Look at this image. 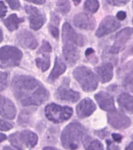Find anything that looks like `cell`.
<instances>
[{"instance_id": "6da1fadb", "label": "cell", "mask_w": 133, "mask_h": 150, "mask_svg": "<svg viewBox=\"0 0 133 150\" xmlns=\"http://www.w3.org/2000/svg\"><path fill=\"white\" fill-rule=\"evenodd\" d=\"M12 89L16 99L23 106L40 105L49 97L48 91L40 81L27 75L15 76Z\"/></svg>"}, {"instance_id": "7a4b0ae2", "label": "cell", "mask_w": 133, "mask_h": 150, "mask_svg": "<svg viewBox=\"0 0 133 150\" xmlns=\"http://www.w3.org/2000/svg\"><path fill=\"white\" fill-rule=\"evenodd\" d=\"M63 54L69 66L74 65L80 57L78 46H83L84 38L72 28L70 24L65 22L62 27Z\"/></svg>"}, {"instance_id": "3957f363", "label": "cell", "mask_w": 133, "mask_h": 150, "mask_svg": "<svg viewBox=\"0 0 133 150\" xmlns=\"http://www.w3.org/2000/svg\"><path fill=\"white\" fill-rule=\"evenodd\" d=\"M86 133L87 130L79 122H73L68 124L61 134V140L63 147L69 150L77 149Z\"/></svg>"}, {"instance_id": "277c9868", "label": "cell", "mask_w": 133, "mask_h": 150, "mask_svg": "<svg viewBox=\"0 0 133 150\" xmlns=\"http://www.w3.org/2000/svg\"><path fill=\"white\" fill-rule=\"evenodd\" d=\"M73 76L84 91L92 92L96 89L98 78L89 68L84 65L79 66L74 69Z\"/></svg>"}, {"instance_id": "5b68a950", "label": "cell", "mask_w": 133, "mask_h": 150, "mask_svg": "<svg viewBox=\"0 0 133 150\" xmlns=\"http://www.w3.org/2000/svg\"><path fill=\"white\" fill-rule=\"evenodd\" d=\"M0 54H1L0 59H1V68L18 66L23 57L22 52L20 49L11 46L1 47Z\"/></svg>"}, {"instance_id": "8992f818", "label": "cell", "mask_w": 133, "mask_h": 150, "mask_svg": "<svg viewBox=\"0 0 133 150\" xmlns=\"http://www.w3.org/2000/svg\"><path fill=\"white\" fill-rule=\"evenodd\" d=\"M72 109L69 107H62L55 103H50L45 108L46 116L48 120L58 124L67 121L72 115Z\"/></svg>"}, {"instance_id": "52a82bcc", "label": "cell", "mask_w": 133, "mask_h": 150, "mask_svg": "<svg viewBox=\"0 0 133 150\" xmlns=\"http://www.w3.org/2000/svg\"><path fill=\"white\" fill-rule=\"evenodd\" d=\"M25 9L28 15L30 28L36 31L39 30L46 22L45 15L34 6L25 5Z\"/></svg>"}, {"instance_id": "ba28073f", "label": "cell", "mask_w": 133, "mask_h": 150, "mask_svg": "<svg viewBox=\"0 0 133 150\" xmlns=\"http://www.w3.org/2000/svg\"><path fill=\"white\" fill-rule=\"evenodd\" d=\"M56 98L70 103H75L77 102L80 98V93L78 92L74 91L69 87V79L66 78L63 81L61 86L56 91Z\"/></svg>"}, {"instance_id": "9c48e42d", "label": "cell", "mask_w": 133, "mask_h": 150, "mask_svg": "<svg viewBox=\"0 0 133 150\" xmlns=\"http://www.w3.org/2000/svg\"><path fill=\"white\" fill-rule=\"evenodd\" d=\"M121 26L120 22L113 16H107L101 22L96 32L98 38L103 37L117 30Z\"/></svg>"}, {"instance_id": "30bf717a", "label": "cell", "mask_w": 133, "mask_h": 150, "mask_svg": "<svg viewBox=\"0 0 133 150\" xmlns=\"http://www.w3.org/2000/svg\"><path fill=\"white\" fill-rule=\"evenodd\" d=\"M133 34V28L126 27L118 32L115 37L114 42L110 49V53L116 54L125 48V45Z\"/></svg>"}, {"instance_id": "8fae6325", "label": "cell", "mask_w": 133, "mask_h": 150, "mask_svg": "<svg viewBox=\"0 0 133 150\" xmlns=\"http://www.w3.org/2000/svg\"><path fill=\"white\" fill-rule=\"evenodd\" d=\"M108 122L111 126L116 129H125L130 126V119L123 112L115 110L107 114Z\"/></svg>"}, {"instance_id": "7c38bea8", "label": "cell", "mask_w": 133, "mask_h": 150, "mask_svg": "<svg viewBox=\"0 0 133 150\" xmlns=\"http://www.w3.org/2000/svg\"><path fill=\"white\" fill-rule=\"evenodd\" d=\"M74 25L81 30H93L96 27V21L90 14L81 12L75 15L73 18Z\"/></svg>"}, {"instance_id": "4fadbf2b", "label": "cell", "mask_w": 133, "mask_h": 150, "mask_svg": "<svg viewBox=\"0 0 133 150\" xmlns=\"http://www.w3.org/2000/svg\"><path fill=\"white\" fill-rule=\"evenodd\" d=\"M16 40L18 45L25 49L34 50L38 45L34 36L26 29L21 30L17 33Z\"/></svg>"}, {"instance_id": "5bb4252c", "label": "cell", "mask_w": 133, "mask_h": 150, "mask_svg": "<svg viewBox=\"0 0 133 150\" xmlns=\"http://www.w3.org/2000/svg\"><path fill=\"white\" fill-rule=\"evenodd\" d=\"M94 98L102 110L110 112L116 110L113 98L108 93L101 91L95 94Z\"/></svg>"}, {"instance_id": "9a60e30c", "label": "cell", "mask_w": 133, "mask_h": 150, "mask_svg": "<svg viewBox=\"0 0 133 150\" xmlns=\"http://www.w3.org/2000/svg\"><path fill=\"white\" fill-rule=\"evenodd\" d=\"M96 107L92 100L86 98L77 105L76 107V112L80 118H84L91 115L96 110Z\"/></svg>"}, {"instance_id": "2e32d148", "label": "cell", "mask_w": 133, "mask_h": 150, "mask_svg": "<svg viewBox=\"0 0 133 150\" xmlns=\"http://www.w3.org/2000/svg\"><path fill=\"white\" fill-rule=\"evenodd\" d=\"M1 115L8 120H13L16 116V108L11 100L3 96L0 97Z\"/></svg>"}, {"instance_id": "e0dca14e", "label": "cell", "mask_w": 133, "mask_h": 150, "mask_svg": "<svg viewBox=\"0 0 133 150\" xmlns=\"http://www.w3.org/2000/svg\"><path fill=\"white\" fill-rule=\"evenodd\" d=\"M113 66L110 63H105L95 68L102 83H108L113 78Z\"/></svg>"}, {"instance_id": "ac0fdd59", "label": "cell", "mask_w": 133, "mask_h": 150, "mask_svg": "<svg viewBox=\"0 0 133 150\" xmlns=\"http://www.w3.org/2000/svg\"><path fill=\"white\" fill-rule=\"evenodd\" d=\"M66 70V65L60 58L56 57L54 67L52 71L50 72L47 80L49 83H53L58 79Z\"/></svg>"}, {"instance_id": "d6986e66", "label": "cell", "mask_w": 133, "mask_h": 150, "mask_svg": "<svg viewBox=\"0 0 133 150\" xmlns=\"http://www.w3.org/2000/svg\"><path fill=\"white\" fill-rule=\"evenodd\" d=\"M119 106L129 114H133V97L128 93L120 94L117 99Z\"/></svg>"}, {"instance_id": "ffe728a7", "label": "cell", "mask_w": 133, "mask_h": 150, "mask_svg": "<svg viewBox=\"0 0 133 150\" xmlns=\"http://www.w3.org/2000/svg\"><path fill=\"white\" fill-rule=\"evenodd\" d=\"M20 139L22 143L28 148H33L37 144L38 137L36 134L30 130H23L20 134Z\"/></svg>"}, {"instance_id": "44dd1931", "label": "cell", "mask_w": 133, "mask_h": 150, "mask_svg": "<svg viewBox=\"0 0 133 150\" xmlns=\"http://www.w3.org/2000/svg\"><path fill=\"white\" fill-rule=\"evenodd\" d=\"M24 22L23 18H20L16 14H12L3 21L4 24L10 32H13L18 29L19 24Z\"/></svg>"}, {"instance_id": "7402d4cb", "label": "cell", "mask_w": 133, "mask_h": 150, "mask_svg": "<svg viewBox=\"0 0 133 150\" xmlns=\"http://www.w3.org/2000/svg\"><path fill=\"white\" fill-rule=\"evenodd\" d=\"M83 143L87 150H104L103 144L99 140L92 139L88 136L85 137Z\"/></svg>"}, {"instance_id": "603a6c76", "label": "cell", "mask_w": 133, "mask_h": 150, "mask_svg": "<svg viewBox=\"0 0 133 150\" xmlns=\"http://www.w3.org/2000/svg\"><path fill=\"white\" fill-rule=\"evenodd\" d=\"M33 110L32 109L24 110L19 115L17 122L22 126H27L31 122Z\"/></svg>"}, {"instance_id": "cb8c5ba5", "label": "cell", "mask_w": 133, "mask_h": 150, "mask_svg": "<svg viewBox=\"0 0 133 150\" xmlns=\"http://www.w3.org/2000/svg\"><path fill=\"white\" fill-rule=\"evenodd\" d=\"M36 64L42 72L46 71L50 66V55L48 54H43L42 57H38L36 59Z\"/></svg>"}, {"instance_id": "d4e9b609", "label": "cell", "mask_w": 133, "mask_h": 150, "mask_svg": "<svg viewBox=\"0 0 133 150\" xmlns=\"http://www.w3.org/2000/svg\"><path fill=\"white\" fill-rule=\"evenodd\" d=\"M127 68L128 73L125 76L123 85L128 91L133 93V63L127 67Z\"/></svg>"}, {"instance_id": "484cf974", "label": "cell", "mask_w": 133, "mask_h": 150, "mask_svg": "<svg viewBox=\"0 0 133 150\" xmlns=\"http://www.w3.org/2000/svg\"><path fill=\"white\" fill-rule=\"evenodd\" d=\"M85 9L91 13H95L99 9V4L98 1H95V0H89V1H86L84 4Z\"/></svg>"}, {"instance_id": "4316f807", "label": "cell", "mask_w": 133, "mask_h": 150, "mask_svg": "<svg viewBox=\"0 0 133 150\" xmlns=\"http://www.w3.org/2000/svg\"><path fill=\"white\" fill-rule=\"evenodd\" d=\"M9 140L11 144L19 150H23V145L20 139V134L15 133L10 135Z\"/></svg>"}, {"instance_id": "83f0119b", "label": "cell", "mask_w": 133, "mask_h": 150, "mask_svg": "<svg viewBox=\"0 0 133 150\" xmlns=\"http://www.w3.org/2000/svg\"><path fill=\"white\" fill-rule=\"evenodd\" d=\"M56 6L61 13L63 14H66L70 11L71 3L69 1H58Z\"/></svg>"}, {"instance_id": "f1b7e54d", "label": "cell", "mask_w": 133, "mask_h": 150, "mask_svg": "<svg viewBox=\"0 0 133 150\" xmlns=\"http://www.w3.org/2000/svg\"><path fill=\"white\" fill-rule=\"evenodd\" d=\"M52 51V48L50 46V43L46 41V40H44L42 41V46L41 47V48L39 49V51H38V54H40V53H49V52H51Z\"/></svg>"}, {"instance_id": "f546056e", "label": "cell", "mask_w": 133, "mask_h": 150, "mask_svg": "<svg viewBox=\"0 0 133 150\" xmlns=\"http://www.w3.org/2000/svg\"><path fill=\"white\" fill-rule=\"evenodd\" d=\"M8 73L1 72V91H4L8 84Z\"/></svg>"}, {"instance_id": "4dcf8cb0", "label": "cell", "mask_w": 133, "mask_h": 150, "mask_svg": "<svg viewBox=\"0 0 133 150\" xmlns=\"http://www.w3.org/2000/svg\"><path fill=\"white\" fill-rule=\"evenodd\" d=\"M49 31L50 33L51 34L54 38L58 39L59 37V30L58 28L55 25L49 23Z\"/></svg>"}, {"instance_id": "1f68e13d", "label": "cell", "mask_w": 133, "mask_h": 150, "mask_svg": "<svg viewBox=\"0 0 133 150\" xmlns=\"http://www.w3.org/2000/svg\"><path fill=\"white\" fill-rule=\"evenodd\" d=\"M9 4L10 8L13 10H18L20 8V3L16 0H12V1H6Z\"/></svg>"}, {"instance_id": "d6a6232c", "label": "cell", "mask_w": 133, "mask_h": 150, "mask_svg": "<svg viewBox=\"0 0 133 150\" xmlns=\"http://www.w3.org/2000/svg\"><path fill=\"white\" fill-rule=\"evenodd\" d=\"M13 126L9 122H6L4 121L1 120V126H0V129L2 131H8L10 129H11Z\"/></svg>"}, {"instance_id": "836d02e7", "label": "cell", "mask_w": 133, "mask_h": 150, "mask_svg": "<svg viewBox=\"0 0 133 150\" xmlns=\"http://www.w3.org/2000/svg\"><path fill=\"white\" fill-rule=\"evenodd\" d=\"M106 143L107 145V150H120L119 147L115 144H114L110 140H107L106 141Z\"/></svg>"}, {"instance_id": "e575fe53", "label": "cell", "mask_w": 133, "mask_h": 150, "mask_svg": "<svg viewBox=\"0 0 133 150\" xmlns=\"http://www.w3.org/2000/svg\"><path fill=\"white\" fill-rule=\"evenodd\" d=\"M0 4H1V8H0V9H1L0 10V16H1V18H3L7 14L8 8L2 1L0 2Z\"/></svg>"}, {"instance_id": "d590c367", "label": "cell", "mask_w": 133, "mask_h": 150, "mask_svg": "<svg viewBox=\"0 0 133 150\" xmlns=\"http://www.w3.org/2000/svg\"><path fill=\"white\" fill-rule=\"evenodd\" d=\"M107 2L115 6H123L127 4L129 1H107Z\"/></svg>"}, {"instance_id": "8d00e7d4", "label": "cell", "mask_w": 133, "mask_h": 150, "mask_svg": "<svg viewBox=\"0 0 133 150\" xmlns=\"http://www.w3.org/2000/svg\"><path fill=\"white\" fill-rule=\"evenodd\" d=\"M126 17V14L124 11H119L117 14V18L119 21H123Z\"/></svg>"}, {"instance_id": "74e56055", "label": "cell", "mask_w": 133, "mask_h": 150, "mask_svg": "<svg viewBox=\"0 0 133 150\" xmlns=\"http://www.w3.org/2000/svg\"><path fill=\"white\" fill-rule=\"evenodd\" d=\"M112 138L113 139L117 142H120L122 139V136L118 134H112Z\"/></svg>"}, {"instance_id": "f35d334b", "label": "cell", "mask_w": 133, "mask_h": 150, "mask_svg": "<svg viewBox=\"0 0 133 150\" xmlns=\"http://www.w3.org/2000/svg\"><path fill=\"white\" fill-rule=\"evenodd\" d=\"M96 133L100 137H101V138H104V137L107 136V135L109 134L108 132H107L106 130H101L98 131Z\"/></svg>"}, {"instance_id": "ab89813d", "label": "cell", "mask_w": 133, "mask_h": 150, "mask_svg": "<svg viewBox=\"0 0 133 150\" xmlns=\"http://www.w3.org/2000/svg\"><path fill=\"white\" fill-rule=\"evenodd\" d=\"M26 1L33 3L36 4H42L46 3V1H34V0H26Z\"/></svg>"}, {"instance_id": "60d3db41", "label": "cell", "mask_w": 133, "mask_h": 150, "mask_svg": "<svg viewBox=\"0 0 133 150\" xmlns=\"http://www.w3.org/2000/svg\"><path fill=\"white\" fill-rule=\"evenodd\" d=\"M131 139H132V142L126 147L125 148L126 150H133V134L131 136Z\"/></svg>"}, {"instance_id": "b9f144b4", "label": "cell", "mask_w": 133, "mask_h": 150, "mask_svg": "<svg viewBox=\"0 0 133 150\" xmlns=\"http://www.w3.org/2000/svg\"><path fill=\"white\" fill-rule=\"evenodd\" d=\"M93 52H94V50H93V49H91V48H88V49H87L86 50V51H85V55H86V56H88V55H91V54H93Z\"/></svg>"}, {"instance_id": "7bdbcfd3", "label": "cell", "mask_w": 133, "mask_h": 150, "mask_svg": "<svg viewBox=\"0 0 133 150\" xmlns=\"http://www.w3.org/2000/svg\"><path fill=\"white\" fill-rule=\"evenodd\" d=\"M3 150H19V149H17V148L13 149V148H12L10 147V146H4V147L3 148Z\"/></svg>"}, {"instance_id": "ee69618b", "label": "cell", "mask_w": 133, "mask_h": 150, "mask_svg": "<svg viewBox=\"0 0 133 150\" xmlns=\"http://www.w3.org/2000/svg\"><path fill=\"white\" fill-rule=\"evenodd\" d=\"M44 150H60V149H56L53 147H46L44 148Z\"/></svg>"}, {"instance_id": "f6af8a7d", "label": "cell", "mask_w": 133, "mask_h": 150, "mask_svg": "<svg viewBox=\"0 0 133 150\" xmlns=\"http://www.w3.org/2000/svg\"><path fill=\"white\" fill-rule=\"evenodd\" d=\"M6 138H7V137H6V136L4 134H1V142L4 141L5 139H6Z\"/></svg>"}, {"instance_id": "bcb514c9", "label": "cell", "mask_w": 133, "mask_h": 150, "mask_svg": "<svg viewBox=\"0 0 133 150\" xmlns=\"http://www.w3.org/2000/svg\"><path fill=\"white\" fill-rule=\"evenodd\" d=\"M73 2L74 3V4L75 5V6H77V5H78L79 4H80V3L81 2V1H73Z\"/></svg>"}, {"instance_id": "7dc6e473", "label": "cell", "mask_w": 133, "mask_h": 150, "mask_svg": "<svg viewBox=\"0 0 133 150\" xmlns=\"http://www.w3.org/2000/svg\"><path fill=\"white\" fill-rule=\"evenodd\" d=\"M3 32H2V30L1 29V42L3 41Z\"/></svg>"}, {"instance_id": "c3c4849f", "label": "cell", "mask_w": 133, "mask_h": 150, "mask_svg": "<svg viewBox=\"0 0 133 150\" xmlns=\"http://www.w3.org/2000/svg\"><path fill=\"white\" fill-rule=\"evenodd\" d=\"M132 23H133V19H132Z\"/></svg>"}]
</instances>
